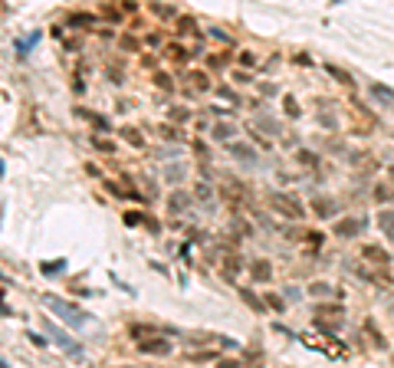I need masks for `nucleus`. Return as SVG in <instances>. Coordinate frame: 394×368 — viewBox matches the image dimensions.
Listing matches in <instances>:
<instances>
[{
	"mask_svg": "<svg viewBox=\"0 0 394 368\" xmlns=\"http://www.w3.org/2000/svg\"><path fill=\"white\" fill-rule=\"evenodd\" d=\"M43 303L49 306V309H53V313L59 315L63 322H69V325H73V329H82V325L89 322V315L82 313L79 306H73V303H63V299H56V296H43Z\"/></svg>",
	"mask_w": 394,
	"mask_h": 368,
	"instance_id": "obj_1",
	"label": "nucleus"
},
{
	"mask_svg": "<svg viewBox=\"0 0 394 368\" xmlns=\"http://www.w3.org/2000/svg\"><path fill=\"white\" fill-rule=\"evenodd\" d=\"M273 204L279 207V210H283L286 217H302V207L296 204L293 197H286V194H273Z\"/></svg>",
	"mask_w": 394,
	"mask_h": 368,
	"instance_id": "obj_2",
	"label": "nucleus"
},
{
	"mask_svg": "<svg viewBox=\"0 0 394 368\" xmlns=\"http://www.w3.org/2000/svg\"><path fill=\"white\" fill-rule=\"evenodd\" d=\"M187 204H191V194H184V191H174V194L168 197V207H171V214H184Z\"/></svg>",
	"mask_w": 394,
	"mask_h": 368,
	"instance_id": "obj_3",
	"label": "nucleus"
},
{
	"mask_svg": "<svg viewBox=\"0 0 394 368\" xmlns=\"http://www.w3.org/2000/svg\"><path fill=\"white\" fill-rule=\"evenodd\" d=\"M138 348L148 352V355H168V352H171V342H148V339H142Z\"/></svg>",
	"mask_w": 394,
	"mask_h": 368,
	"instance_id": "obj_4",
	"label": "nucleus"
},
{
	"mask_svg": "<svg viewBox=\"0 0 394 368\" xmlns=\"http://www.w3.org/2000/svg\"><path fill=\"white\" fill-rule=\"evenodd\" d=\"M361 257H371V263L388 266V253H384L381 247H374V243H365V247H361Z\"/></svg>",
	"mask_w": 394,
	"mask_h": 368,
	"instance_id": "obj_5",
	"label": "nucleus"
},
{
	"mask_svg": "<svg viewBox=\"0 0 394 368\" xmlns=\"http://www.w3.org/2000/svg\"><path fill=\"white\" fill-rule=\"evenodd\" d=\"M187 79H191V89H197V92H207L210 89L207 73H187Z\"/></svg>",
	"mask_w": 394,
	"mask_h": 368,
	"instance_id": "obj_6",
	"label": "nucleus"
},
{
	"mask_svg": "<svg viewBox=\"0 0 394 368\" xmlns=\"http://www.w3.org/2000/svg\"><path fill=\"white\" fill-rule=\"evenodd\" d=\"M358 227H361L358 220H351V217H348V220L335 224V234H339V237H351V234H358Z\"/></svg>",
	"mask_w": 394,
	"mask_h": 368,
	"instance_id": "obj_7",
	"label": "nucleus"
},
{
	"mask_svg": "<svg viewBox=\"0 0 394 368\" xmlns=\"http://www.w3.org/2000/svg\"><path fill=\"white\" fill-rule=\"evenodd\" d=\"M378 224H381V227L388 230V237H394V210H381V217H378Z\"/></svg>",
	"mask_w": 394,
	"mask_h": 368,
	"instance_id": "obj_8",
	"label": "nucleus"
},
{
	"mask_svg": "<svg viewBox=\"0 0 394 368\" xmlns=\"http://www.w3.org/2000/svg\"><path fill=\"white\" fill-rule=\"evenodd\" d=\"M40 40V33H30V36H23V40H13V46L20 50V53H30V46Z\"/></svg>",
	"mask_w": 394,
	"mask_h": 368,
	"instance_id": "obj_9",
	"label": "nucleus"
},
{
	"mask_svg": "<svg viewBox=\"0 0 394 368\" xmlns=\"http://www.w3.org/2000/svg\"><path fill=\"white\" fill-rule=\"evenodd\" d=\"M214 138H233V125L230 122H220V125H214Z\"/></svg>",
	"mask_w": 394,
	"mask_h": 368,
	"instance_id": "obj_10",
	"label": "nucleus"
},
{
	"mask_svg": "<svg viewBox=\"0 0 394 368\" xmlns=\"http://www.w3.org/2000/svg\"><path fill=\"white\" fill-rule=\"evenodd\" d=\"M122 138H125V141H131L135 148H142V145H145V138L138 135V131H131V129H122Z\"/></svg>",
	"mask_w": 394,
	"mask_h": 368,
	"instance_id": "obj_11",
	"label": "nucleus"
},
{
	"mask_svg": "<svg viewBox=\"0 0 394 368\" xmlns=\"http://www.w3.org/2000/svg\"><path fill=\"white\" fill-rule=\"evenodd\" d=\"M250 273L256 276V280H266V276H270V263H263V260H260V263H253V270H250Z\"/></svg>",
	"mask_w": 394,
	"mask_h": 368,
	"instance_id": "obj_12",
	"label": "nucleus"
},
{
	"mask_svg": "<svg viewBox=\"0 0 394 368\" xmlns=\"http://www.w3.org/2000/svg\"><path fill=\"white\" fill-rule=\"evenodd\" d=\"M168 56H171V59H177V63H184V59H187V56H184V46H181V43H171V46H168Z\"/></svg>",
	"mask_w": 394,
	"mask_h": 368,
	"instance_id": "obj_13",
	"label": "nucleus"
},
{
	"mask_svg": "<svg viewBox=\"0 0 394 368\" xmlns=\"http://www.w3.org/2000/svg\"><path fill=\"white\" fill-rule=\"evenodd\" d=\"M230 152L237 155V158H250V161H253V155H256L253 148H246V145H230Z\"/></svg>",
	"mask_w": 394,
	"mask_h": 368,
	"instance_id": "obj_14",
	"label": "nucleus"
},
{
	"mask_svg": "<svg viewBox=\"0 0 394 368\" xmlns=\"http://www.w3.org/2000/svg\"><path fill=\"white\" fill-rule=\"evenodd\" d=\"M371 92H374V99H391L394 102V92L388 86H371Z\"/></svg>",
	"mask_w": 394,
	"mask_h": 368,
	"instance_id": "obj_15",
	"label": "nucleus"
},
{
	"mask_svg": "<svg viewBox=\"0 0 394 368\" xmlns=\"http://www.w3.org/2000/svg\"><path fill=\"white\" fill-rule=\"evenodd\" d=\"M316 214L328 217V214H332V201H316Z\"/></svg>",
	"mask_w": 394,
	"mask_h": 368,
	"instance_id": "obj_16",
	"label": "nucleus"
},
{
	"mask_svg": "<svg viewBox=\"0 0 394 368\" xmlns=\"http://www.w3.org/2000/svg\"><path fill=\"white\" fill-rule=\"evenodd\" d=\"M328 73H332V76L339 79V82H351V76H348V73H342L339 66H328Z\"/></svg>",
	"mask_w": 394,
	"mask_h": 368,
	"instance_id": "obj_17",
	"label": "nucleus"
},
{
	"mask_svg": "<svg viewBox=\"0 0 394 368\" xmlns=\"http://www.w3.org/2000/svg\"><path fill=\"white\" fill-rule=\"evenodd\" d=\"M59 270H66V260H59V263H49V266H43V273H49V276H53V273H59Z\"/></svg>",
	"mask_w": 394,
	"mask_h": 368,
	"instance_id": "obj_18",
	"label": "nucleus"
},
{
	"mask_svg": "<svg viewBox=\"0 0 394 368\" xmlns=\"http://www.w3.org/2000/svg\"><path fill=\"white\" fill-rule=\"evenodd\" d=\"M243 299H246V303H253V306H256V309H260V313H263V303H260V299H256V296H253L250 289H243Z\"/></svg>",
	"mask_w": 394,
	"mask_h": 368,
	"instance_id": "obj_19",
	"label": "nucleus"
},
{
	"mask_svg": "<svg viewBox=\"0 0 394 368\" xmlns=\"http://www.w3.org/2000/svg\"><path fill=\"white\" fill-rule=\"evenodd\" d=\"M26 339H30V342H33V345H40V348H43V345H46V339H43V336H40V332H26Z\"/></svg>",
	"mask_w": 394,
	"mask_h": 368,
	"instance_id": "obj_20",
	"label": "nucleus"
},
{
	"mask_svg": "<svg viewBox=\"0 0 394 368\" xmlns=\"http://www.w3.org/2000/svg\"><path fill=\"white\" fill-rule=\"evenodd\" d=\"M161 135L171 138V141H177V129H171V125H161Z\"/></svg>",
	"mask_w": 394,
	"mask_h": 368,
	"instance_id": "obj_21",
	"label": "nucleus"
},
{
	"mask_svg": "<svg viewBox=\"0 0 394 368\" xmlns=\"http://www.w3.org/2000/svg\"><path fill=\"white\" fill-rule=\"evenodd\" d=\"M197 197H200V201H207V197H210V187H207V184H197Z\"/></svg>",
	"mask_w": 394,
	"mask_h": 368,
	"instance_id": "obj_22",
	"label": "nucleus"
},
{
	"mask_svg": "<svg viewBox=\"0 0 394 368\" xmlns=\"http://www.w3.org/2000/svg\"><path fill=\"white\" fill-rule=\"evenodd\" d=\"M92 145H96V148H102V152H112V145L105 138H92Z\"/></svg>",
	"mask_w": 394,
	"mask_h": 368,
	"instance_id": "obj_23",
	"label": "nucleus"
},
{
	"mask_svg": "<svg viewBox=\"0 0 394 368\" xmlns=\"http://www.w3.org/2000/svg\"><path fill=\"white\" fill-rule=\"evenodd\" d=\"M299 161H302V164H316V158H312V152H299Z\"/></svg>",
	"mask_w": 394,
	"mask_h": 368,
	"instance_id": "obj_24",
	"label": "nucleus"
},
{
	"mask_svg": "<svg viewBox=\"0 0 394 368\" xmlns=\"http://www.w3.org/2000/svg\"><path fill=\"white\" fill-rule=\"evenodd\" d=\"M158 86H161V89H168V86H174V82H171V79L164 76V73H158Z\"/></svg>",
	"mask_w": 394,
	"mask_h": 368,
	"instance_id": "obj_25",
	"label": "nucleus"
},
{
	"mask_svg": "<svg viewBox=\"0 0 394 368\" xmlns=\"http://www.w3.org/2000/svg\"><path fill=\"white\" fill-rule=\"evenodd\" d=\"M286 112H289V115H293V119H296V115H299V108L293 105V99H286Z\"/></svg>",
	"mask_w": 394,
	"mask_h": 368,
	"instance_id": "obj_26",
	"label": "nucleus"
},
{
	"mask_svg": "<svg viewBox=\"0 0 394 368\" xmlns=\"http://www.w3.org/2000/svg\"><path fill=\"white\" fill-rule=\"evenodd\" d=\"M391 178H394V168H391Z\"/></svg>",
	"mask_w": 394,
	"mask_h": 368,
	"instance_id": "obj_27",
	"label": "nucleus"
}]
</instances>
